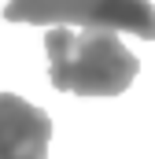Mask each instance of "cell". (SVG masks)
<instances>
[{"label": "cell", "mask_w": 155, "mask_h": 159, "mask_svg": "<svg viewBox=\"0 0 155 159\" xmlns=\"http://www.w3.org/2000/svg\"><path fill=\"white\" fill-rule=\"evenodd\" d=\"M7 22H33V26H85V30H111L137 34L155 41V7L152 0H11L4 7Z\"/></svg>", "instance_id": "2"}, {"label": "cell", "mask_w": 155, "mask_h": 159, "mask_svg": "<svg viewBox=\"0 0 155 159\" xmlns=\"http://www.w3.org/2000/svg\"><path fill=\"white\" fill-rule=\"evenodd\" d=\"M44 52L52 85L78 96H118L133 85L140 70L137 56L111 30L70 34L63 26H52L44 34Z\"/></svg>", "instance_id": "1"}, {"label": "cell", "mask_w": 155, "mask_h": 159, "mask_svg": "<svg viewBox=\"0 0 155 159\" xmlns=\"http://www.w3.org/2000/svg\"><path fill=\"white\" fill-rule=\"evenodd\" d=\"M52 119L15 93H0V159H48Z\"/></svg>", "instance_id": "3"}]
</instances>
